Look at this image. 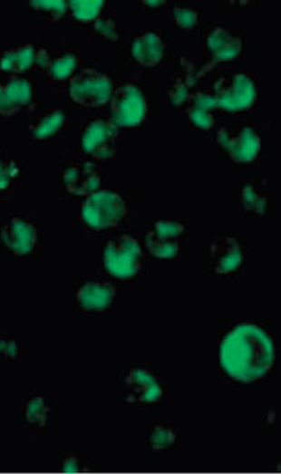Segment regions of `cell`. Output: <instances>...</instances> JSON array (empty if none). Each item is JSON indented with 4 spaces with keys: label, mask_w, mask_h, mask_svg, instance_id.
Returning <instances> with one entry per match:
<instances>
[{
    "label": "cell",
    "mask_w": 281,
    "mask_h": 474,
    "mask_svg": "<svg viewBox=\"0 0 281 474\" xmlns=\"http://www.w3.org/2000/svg\"><path fill=\"white\" fill-rule=\"evenodd\" d=\"M18 353L19 348L15 341L0 338V359L15 360Z\"/></svg>",
    "instance_id": "4dcf8cb0"
},
{
    "label": "cell",
    "mask_w": 281,
    "mask_h": 474,
    "mask_svg": "<svg viewBox=\"0 0 281 474\" xmlns=\"http://www.w3.org/2000/svg\"><path fill=\"white\" fill-rule=\"evenodd\" d=\"M51 407L44 397H34L29 400L24 407V420L29 426L44 427L49 421Z\"/></svg>",
    "instance_id": "cb8c5ba5"
},
{
    "label": "cell",
    "mask_w": 281,
    "mask_h": 474,
    "mask_svg": "<svg viewBox=\"0 0 281 474\" xmlns=\"http://www.w3.org/2000/svg\"><path fill=\"white\" fill-rule=\"evenodd\" d=\"M69 12L75 21L81 23H95L99 18H102V11H104L105 2L102 0H73L68 2Z\"/></svg>",
    "instance_id": "603a6c76"
},
{
    "label": "cell",
    "mask_w": 281,
    "mask_h": 474,
    "mask_svg": "<svg viewBox=\"0 0 281 474\" xmlns=\"http://www.w3.org/2000/svg\"><path fill=\"white\" fill-rule=\"evenodd\" d=\"M140 244L131 235H121L108 241L102 251V265L111 277L118 280H131L137 276L141 268Z\"/></svg>",
    "instance_id": "3957f363"
},
{
    "label": "cell",
    "mask_w": 281,
    "mask_h": 474,
    "mask_svg": "<svg viewBox=\"0 0 281 474\" xmlns=\"http://www.w3.org/2000/svg\"><path fill=\"white\" fill-rule=\"evenodd\" d=\"M63 184L68 194L87 198L101 190L102 178L98 169L91 162H77L65 168Z\"/></svg>",
    "instance_id": "4fadbf2b"
},
{
    "label": "cell",
    "mask_w": 281,
    "mask_h": 474,
    "mask_svg": "<svg viewBox=\"0 0 281 474\" xmlns=\"http://www.w3.org/2000/svg\"><path fill=\"white\" fill-rule=\"evenodd\" d=\"M205 48L214 63L237 61L243 51V42L239 36L231 34L227 29L217 26L205 39Z\"/></svg>",
    "instance_id": "9a60e30c"
},
{
    "label": "cell",
    "mask_w": 281,
    "mask_h": 474,
    "mask_svg": "<svg viewBox=\"0 0 281 474\" xmlns=\"http://www.w3.org/2000/svg\"><path fill=\"white\" fill-rule=\"evenodd\" d=\"M243 261V245L237 237L227 235L217 238L210 245V264L214 274H234L239 270Z\"/></svg>",
    "instance_id": "5bb4252c"
},
{
    "label": "cell",
    "mask_w": 281,
    "mask_h": 474,
    "mask_svg": "<svg viewBox=\"0 0 281 474\" xmlns=\"http://www.w3.org/2000/svg\"><path fill=\"white\" fill-rule=\"evenodd\" d=\"M177 442V432L168 426H155L149 437V444L155 453L165 452Z\"/></svg>",
    "instance_id": "d4e9b609"
},
{
    "label": "cell",
    "mask_w": 281,
    "mask_h": 474,
    "mask_svg": "<svg viewBox=\"0 0 281 474\" xmlns=\"http://www.w3.org/2000/svg\"><path fill=\"white\" fill-rule=\"evenodd\" d=\"M19 175L18 165L0 154V191L9 190Z\"/></svg>",
    "instance_id": "4316f807"
},
{
    "label": "cell",
    "mask_w": 281,
    "mask_h": 474,
    "mask_svg": "<svg viewBox=\"0 0 281 474\" xmlns=\"http://www.w3.org/2000/svg\"><path fill=\"white\" fill-rule=\"evenodd\" d=\"M109 102L111 119L119 128H138L147 119V98L138 85L125 82L118 86Z\"/></svg>",
    "instance_id": "8992f818"
},
{
    "label": "cell",
    "mask_w": 281,
    "mask_h": 474,
    "mask_svg": "<svg viewBox=\"0 0 281 474\" xmlns=\"http://www.w3.org/2000/svg\"><path fill=\"white\" fill-rule=\"evenodd\" d=\"M218 105L213 94L205 92H197L190 94L188 101L187 116L195 128L201 131H209L214 127V111Z\"/></svg>",
    "instance_id": "ac0fdd59"
},
{
    "label": "cell",
    "mask_w": 281,
    "mask_h": 474,
    "mask_svg": "<svg viewBox=\"0 0 281 474\" xmlns=\"http://www.w3.org/2000/svg\"><path fill=\"white\" fill-rule=\"evenodd\" d=\"M184 231V225L178 221L155 222L153 228L145 237V247L148 253L161 260L177 257L180 250L179 238Z\"/></svg>",
    "instance_id": "30bf717a"
},
{
    "label": "cell",
    "mask_w": 281,
    "mask_h": 474,
    "mask_svg": "<svg viewBox=\"0 0 281 474\" xmlns=\"http://www.w3.org/2000/svg\"><path fill=\"white\" fill-rule=\"evenodd\" d=\"M131 53L137 64L145 68H155L164 58L163 39L157 33H144L131 42Z\"/></svg>",
    "instance_id": "e0dca14e"
},
{
    "label": "cell",
    "mask_w": 281,
    "mask_h": 474,
    "mask_svg": "<svg viewBox=\"0 0 281 474\" xmlns=\"http://www.w3.org/2000/svg\"><path fill=\"white\" fill-rule=\"evenodd\" d=\"M32 8L36 12L44 13V15L51 16L53 21H62L69 12L68 2L65 0H58V2H49V0H41V2L29 3Z\"/></svg>",
    "instance_id": "484cf974"
},
{
    "label": "cell",
    "mask_w": 281,
    "mask_h": 474,
    "mask_svg": "<svg viewBox=\"0 0 281 474\" xmlns=\"http://www.w3.org/2000/svg\"><path fill=\"white\" fill-rule=\"evenodd\" d=\"M220 363L228 376L249 383L263 379L276 359L274 338L259 324H240L220 343Z\"/></svg>",
    "instance_id": "6da1fadb"
},
{
    "label": "cell",
    "mask_w": 281,
    "mask_h": 474,
    "mask_svg": "<svg viewBox=\"0 0 281 474\" xmlns=\"http://www.w3.org/2000/svg\"><path fill=\"white\" fill-rule=\"evenodd\" d=\"M189 82L179 78L171 84L170 91H169V99L174 105L184 104V102L189 101Z\"/></svg>",
    "instance_id": "f1b7e54d"
},
{
    "label": "cell",
    "mask_w": 281,
    "mask_h": 474,
    "mask_svg": "<svg viewBox=\"0 0 281 474\" xmlns=\"http://www.w3.org/2000/svg\"><path fill=\"white\" fill-rule=\"evenodd\" d=\"M114 91L111 76L98 69L85 68L71 79L69 94L78 105L98 109L109 104Z\"/></svg>",
    "instance_id": "5b68a950"
},
{
    "label": "cell",
    "mask_w": 281,
    "mask_h": 474,
    "mask_svg": "<svg viewBox=\"0 0 281 474\" xmlns=\"http://www.w3.org/2000/svg\"><path fill=\"white\" fill-rule=\"evenodd\" d=\"M0 240L15 256H28L34 251L38 232L32 222L23 218H13L3 225Z\"/></svg>",
    "instance_id": "8fae6325"
},
{
    "label": "cell",
    "mask_w": 281,
    "mask_h": 474,
    "mask_svg": "<svg viewBox=\"0 0 281 474\" xmlns=\"http://www.w3.org/2000/svg\"><path fill=\"white\" fill-rule=\"evenodd\" d=\"M62 472L64 473H79L81 472V462L77 457H67L62 462Z\"/></svg>",
    "instance_id": "1f68e13d"
},
{
    "label": "cell",
    "mask_w": 281,
    "mask_h": 474,
    "mask_svg": "<svg viewBox=\"0 0 281 474\" xmlns=\"http://www.w3.org/2000/svg\"><path fill=\"white\" fill-rule=\"evenodd\" d=\"M173 19L178 28L184 29V31H191L199 24V15L189 6H175Z\"/></svg>",
    "instance_id": "83f0119b"
},
{
    "label": "cell",
    "mask_w": 281,
    "mask_h": 474,
    "mask_svg": "<svg viewBox=\"0 0 281 474\" xmlns=\"http://www.w3.org/2000/svg\"><path fill=\"white\" fill-rule=\"evenodd\" d=\"M213 96L220 111L233 114L249 111L257 101V84L244 73L223 76L215 82Z\"/></svg>",
    "instance_id": "277c9868"
},
{
    "label": "cell",
    "mask_w": 281,
    "mask_h": 474,
    "mask_svg": "<svg viewBox=\"0 0 281 474\" xmlns=\"http://www.w3.org/2000/svg\"><path fill=\"white\" fill-rule=\"evenodd\" d=\"M38 61V51L33 44H22L9 49L0 56V71L11 75H21L31 71Z\"/></svg>",
    "instance_id": "d6986e66"
},
{
    "label": "cell",
    "mask_w": 281,
    "mask_h": 474,
    "mask_svg": "<svg viewBox=\"0 0 281 474\" xmlns=\"http://www.w3.org/2000/svg\"><path fill=\"white\" fill-rule=\"evenodd\" d=\"M240 200L244 211L253 217H264L269 208V198L256 181L247 182L241 187Z\"/></svg>",
    "instance_id": "ffe728a7"
},
{
    "label": "cell",
    "mask_w": 281,
    "mask_h": 474,
    "mask_svg": "<svg viewBox=\"0 0 281 474\" xmlns=\"http://www.w3.org/2000/svg\"><path fill=\"white\" fill-rule=\"evenodd\" d=\"M123 396L128 403L149 406L161 400L163 386L153 372L143 367H135L123 380Z\"/></svg>",
    "instance_id": "9c48e42d"
},
{
    "label": "cell",
    "mask_w": 281,
    "mask_h": 474,
    "mask_svg": "<svg viewBox=\"0 0 281 474\" xmlns=\"http://www.w3.org/2000/svg\"><path fill=\"white\" fill-rule=\"evenodd\" d=\"M94 29L102 36V38L108 39V41L115 42L119 36L117 23L112 21L111 18H99L94 23Z\"/></svg>",
    "instance_id": "f546056e"
},
{
    "label": "cell",
    "mask_w": 281,
    "mask_h": 474,
    "mask_svg": "<svg viewBox=\"0 0 281 474\" xmlns=\"http://www.w3.org/2000/svg\"><path fill=\"white\" fill-rule=\"evenodd\" d=\"M117 297L114 286L107 283H87L77 291V303L87 313L108 310Z\"/></svg>",
    "instance_id": "2e32d148"
},
{
    "label": "cell",
    "mask_w": 281,
    "mask_h": 474,
    "mask_svg": "<svg viewBox=\"0 0 281 474\" xmlns=\"http://www.w3.org/2000/svg\"><path fill=\"white\" fill-rule=\"evenodd\" d=\"M127 214L123 197L114 191L99 190L89 195L82 204V220L94 231L117 227Z\"/></svg>",
    "instance_id": "7a4b0ae2"
},
{
    "label": "cell",
    "mask_w": 281,
    "mask_h": 474,
    "mask_svg": "<svg viewBox=\"0 0 281 474\" xmlns=\"http://www.w3.org/2000/svg\"><path fill=\"white\" fill-rule=\"evenodd\" d=\"M65 114L62 111H53L41 116L31 127V135L35 140H45L58 134L64 125Z\"/></svg>",
    "instance_id": "44dd1931"
},
{
    "label": "cell",
    "mask_w": 281,
    "mask_h": 474,
    "mask_svg": "<svg viewBox=\"0 0 281 474\" xmlns=\"http://www.w3.org/2000/svg\"><path fill=\"white\" fill-rule=\"evenodd\" d=\"M34 91L31 82L12 76L0 82V115L12 118L31 106Z\"/></svg>",
    "instance_id": "7c38bea8"
},
{
    "label": "cell",
    "mask_w": 281,
    "mask_h": 474,
    "mask_svg": "<svg viewBox=\"0 0 281 474\" xmlns=\"http://www.w3.org/2000/svg\"><path fill=\"white\" fill-rule=\"evenodd\" d=\"M79 61L77 56L64 54L49 58L45 65V71L52 79L56 82H65L77 74Z\"/></svg>",
    "instance_id": "7402d4cb"
},
{
    "label": "cell",
    "mask_w": 281,
    "mask_h": 474,
    "mask_svg": "<svg viewBox=\"0 0 281 474\" xmlns=\"http://www.w3.org/2000/svg\"><path fill=\"white\" fill-rule=\"evenodd\" d=\"M217 141L231 161L241 165L257 161L263 145L259 132L250 125L223 127L217 132Z\"/></svg>",
    "instance_id": "52a82bcc"
},
{
    "label": "cell",
    "mask_w": 281,
    "mask_h": 474,
    "mask_svg": "<svg viewBox=\"0 0 281 474\" xmlns=\"http://www.w3.org/2000/svg\"><path fill=\"white\" fill-rule=\"evenodd\" d=\"M141 5L148 6V8H160V6L167 5V2L165 0H144Z\"/></svg>",
    "instance_id": "d6a6232c"
},
{
    "label": "cell",
    "mask_w": 281,
    "mask_h": 474,
    "mask_svg": "<svg viewBox=\"0 0 281 474\" xmlns=\"http://www.w3.org/2000/svg\"><path fill=\"white\" fill-rule=\"evenodd\" d=\"M121 128L111 119H98L85 125L82 150L95 160H109L117 155Z\"/></svg>",
    "instance_id": "ba28073f"
}]
</instances>
